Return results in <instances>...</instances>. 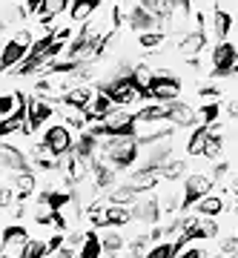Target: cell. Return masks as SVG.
Segmentation results:
<instances>
[{
  "mask_svg": "<svg viewBox=\"0 0 238 258\" xmlns=\"http://www.w3.org/2000/svg\"><path fill=\"white\" fill-rule=\"evenodd\" d=\"M75 155L83 158V161H95L101 155V138L92 132V129H83L78 141H75Z\"/></svg>",
  "mask_w": 238,
  "mask_h": 258,
  "instance_id": "e0dca14e",
  "label": "cell"
},
{
  "mask_svg": "<svg viewBox=\"0 0 238 258\" xmlns=\"http://www.w3.org/2000/svg\"><path fill=\"white\" fill-rule=\"evenodd\" d=\"M164 40H166L164 29H152V32L138 35V46H141V49H158V46H164Z\"/></svg>",
  "mask_w": 238,
  "mask_h": 258,
  "instance_id": "1f68e13d",
  "label": "cell"
},
{
  "mask_svg": "<svg viewBox=\"0 0 238 258\" xmlns=\"http://www.w3.org/2000/svg\"><path fill=\"white\" fill-rule=\"evenodd\" d=\"M66 9H72V0H43L40 3V12H37V18L43 26H52Z\"/></svg>",
  "mask_w": 238,
  "mask_h": 258,
  "instance_id": "ffe728a7",
  "label": "cell"
},
{
  "mask_svg": "<svg viewBox=\"0 0 238 258\" xmlns=\"http://www.w3.org/2000/svg\"><path fill=\"white\" fill-rule=\"evenodd\" d=\"M221 118V103L218 101H207L204 106H198V120L207 123V126H215Z\"/></svg>",
  "mask_w": 238,
  "mask_h": 258,
  "instance_id": "4dcf8cb0",
  "label": "cell"
},
{
  "mask_svg": "<svg viewBox=\"0 0 238 258\" xmlns=\"http://www.w3.org/2000/svg\"><path fill=\"white\" fill-rule=\"evenodd\" d=\"M115 109H118V103L112 101L103 89H98V92H95V98H92V103L86 106V115H89L92 123H103V120L109 118Z\"/></svg>",
  "mask_w": 238,
  "mask_h": 258,
  "instance_id": "2e32d148",
  "label": "cell"
},
{
  "mask_svg": "<svg viewBox=\"0 0 238 258\" xmlns=\"http://www.w3.org/2000/svg\"><path fill=\"white\" fill-rule=\"evenodd\" d=\"M218 249L224 258H238V235H227V238L221 241Z\"/></svg>",
  "mask_w": 238,
  "mask_h": 258,
  "instance_id": "d590c367",
  "label": "cell"
},
{
  "mask_svg": "<svg viewBox=\"0 0 238 258\" xmlns=\"http://www.w3.org/2000/svg\"><path fill=\"white\" fill-rule=\"evenodd\" d=\"M26 258H52V249L46 241H32L26 249Z\"/></svg>",
  "mask_w": 238,
  "mask_h": 258,
  "instance_id": "e575fe53",
  "label": "cell"
},
{
  "mask_svg": "<svg viewBox=\"0 0 238 258\" xmlns=\"http://www.w3.org/2000/svg\"><path fill=\"white\" fill-rule=\"evenodd\" d=\"M210 135H212V126H207V123L193 126L190 138H187V155H190V158H204L207 144H210Z\"/></svg>",
  "mask_w": 238,
  "mask_h": 258,
  "instance_id": "ac0fdd59",
  "label": "cell"
},
{
  "mask_svg": "<svg viewBox=\"0 0 238 258\" xmlns=\"http://www.w3.org/2000/svg\"><path fill=\"white\" fill-rule=\"evenodd\" d=\"M235 210H238V198H235Z\"/></svg>",
  "mask_w": 238,
  "mask_h": 258,
  "instance_id": "ab89813d",
  "label": "cell"
},
{
  "mask_svg": "<svg viewBox=\"0 0 238 258\" xmlns=\"http://www.w3.org/2000/svg\"><path fill=\"white\" fill-rule=\"evenodd\" d=\"M221 152H224V138H221L218 123H215V126H212V135H210V144H207V152H204V158H210V161H218Z\"/></svg>",
  "mask_w": 238,
  "mask_h": 258,
  "instance_id": "d6a6232c",
  "label": "cell"
},
{
  "mask_svg": "<svg viewBox=\"0 0 238 258\" xmlns=\"http://www.w3.org/2000/svg\"><path fill=\"white\" fill-rule=\"evenodd\" d=\"M166 120H169L175 129H193V126L201 123V120H198V109H193L190 103H184V101L169 103V118Z\"/></svg>",
  "mask_w": 238,
  "mask_h": 258,
  "instance_id": "5bb4252c",
  "label": "cell"
},
{
  "mask_svg": "<svg viewBox=\"0 0 238 258\" xmlns=\"http://www.w3.org/2000/svg\"><path fill=\"white\" fill-rule=\"evenodd\" d=\"M127 26L135 32V35H144V32H152V29H161V20H158V15L152 9H147V6H141V3H135L132 9L127 12Z\"/></svg>",
  "mask_w": 238,
  "mask_h": 258,
  "instance_id": "7c38bea8",
  "label": "cell"
},
{
  "mask_svg": "<svg viewBox=\"0 0 238 258\" xmlns=\"http://www.w3.org/2000/svg\"><path fill=\"white\" fill-rule=\"evenodd\" d=\"M32 32H26V29H20V32H15L12 37H6V43H3V55H0V72L9 75L15 72L23 60L29 57V52H32Z\"/></svg>",
  "mask_w": 238,
  "mask_h": 258,
  "instance_id": "3957f363",
  "label": "cell"
},
{
  "mask_svg": "<svg viewBox=\"0 0 238 258\" xmlns=\"http://www.w3.org/2000/svg\"><path fill=\"white\" fill-rule=\"evenodd\" d=\"M178 258H210V252L204 247H198V244H187V247L178 252Z\"/></svg>",
  "mask_w": 238,
  "mask_h": 258,
  "instance_id": "8d00e7d4",
  "label": "cell"
},
{
  "mask_svg": "<svg viewBox=\"0 0 238 258\" xmlns=\"http://www.w3.org/2000/svg\"><path fill=\"white\" fill-rule=\"evenodd\" d=\"M106 255V249H103V241H101V235L95 230H89L86 232V238H83V244H81V249H78V255L75 258H103Z\"/></svg>",
  "mask_w": 238,
  "mask_h": 258,
  "instance_id": "d4e9b609",
  "label": "cell"
},
{
  "mask_svg": "<svg viewBox=\"0 0 238 258\" xmlns=\"http://www.w3.org/2000/svg\"><path fill=\"white\" fill-rule=\"evenodd\" d=\"M129 212H132V221L144 224V227H155V224H161V215H164V210H161V198H155L152 192H141V198L129 207Z\"/></svg>",
  "mask_w": 238,
  "mask_h": 258,
  "instance_id": "ba28073f",
  "label": "cell"
},
{
  "mask_svg": "<svg viewBox=\"0 0 238 258\" xmlns=\"http://www.w3.org/2000/svg\"><path fill=\"white\" fill-rule=\"evenodd\" d=\"M149 101H158V103L181 101V78L172 72H166V69H158L155 81L149 86Z\"/></svg>",
  "mask_w": 238,
  "mask_h": 258,
  "instance_id": "5b68a950",
  "label": "cell"
},
{
  "mask_svg": "<svg viewBox=\"0 0 238 258\" xmlns=\"http://www.w3.org/2000/svg\"><path fill=\"white\" fill-rule=\"evenodd\" d=\"M221 212H224V198H221V195L210 192L195 204V215H201V218H218Z\"/></svg>",
  "mask_w": 238,
  "mask_h": 258,
  "instance_id": "4316f807",
  "label": "cell"
},
{
  "mask_svg": "<svg viewBox=\"0 0 238 258\" xmlns=\"http://www.w3.org/2000/svg\"><path fill=\"white\" fill-rule=\"evenodd\" d=\"M103 6V0H72V9H69V18L75 23H86L98 15V9Z\"/></svg>",
  "mask_w": 238,
  "mask_h": 258,
  "instance_id": "7402d4cb",
  "label": "cell"
},
{
  "mask_svg": "<svg viewBox=\"0 0 238 258\" xmlns=\"http://www.w3.org/2000/svg\"><path fill=\"white\" fill-rule=\"evenodd\" d=\"M103 218H106V227H115V230H121V227L132 224V212H129V207H124V204H106Z\"/></svg>",
  "mask_w": 238,
  "mask_h": 258,
  "instance_id": "603a6c76",
  "label": "cell"
},
{
  "mask_svg": "<svg viewBox=\"0 0 238 258\" xmlns=\"http://www.w3.org/2000/svg\"><path fill=\"white\" fill-rule=\"evenodd\" d=\"M95 92H98V89H92L89 83H78V86H72V89L61 98V103H69V106H81V109H86V106L92 103V98H95Z\"/></svg>",
  "mask_w": 238,
  "mask_h": 258,
  "instance_id": "44dd1931",
  "label": "cell"
},
{
  "mask_svg": "<svg viewBox=\"0 0 238 258\" xmlns=\"http://www.w3.org/2000/svg\"><path fill=\"white\" fill-rule=\"evenodd\" d=\"M26 98L20 92H3L0 95V120H6V118H12V115H18L23 106H26Z\"/></svg>",
  "mask_w": 238,
  "mask_h": 258,
  "instance_id": "484cf974",
  "label": "cell"
},
{
  "mask_svg": "<svg viewBox=\"0 0 238 258\" xmlns=\"http://www.w3.org/2000/svg\"><path fill=\"white\" fill-rule=\"evenodd\" d=\"M238 63V49L229 40H221L212 46V57H210V75L212 78H232V69Z\"/></svg>",
  "mask_w": 238,
  "mask_h": 258,
  "instance_id": "8992f818",
  "label": "cell"
},
{
  "mask_svg": "<svg viewBox=\"0 0 238 258\" xmlns=\"http://www.w3.org/2000/svg\"><path fill=\"white\" fill-rule=\"evenodd\" d=\"M29 244H32V238H29V230L23 224L3 227V258H26Z\"/></svg>",
  "mask_w": 238,
  "mask_h": 258,
  "instance_id": "9c48e42d",
  "label": "cell"
},
{
  "mask_svg": "<svg viewBox=\"0 0 238 258\" xmlns=\"http://www.w3.org/2000/svg\"><path fill=\"white\" fill-rule=\"evenodd\" d=\"M235 49H238V43H235Z\"/></svg>",
  "mask_w": 238,
  "mask_h": 258,
  "instance_id": "60d3db41",
  "label": "cell"
},
{
  "mask_svg": "<svg viewBox=\"0 0 238 258\" xmlns=\"http://www.w3.org/2000/svg\"><path fill=\"white\" fill-rule=\"evenodd\" d=\"M227 172H229V164H227V161H218V164L212 166V181H221Z\"/></svg>",
  "mask_w": 238,
  "mask_h": 258,
  "instance_id": "74e56055",
  "label": "cell"
},
{
  "mask_svg": "<svg viewBox=\"0 0 238 258\" xmlns=\"http://www.w3.org/2000/svg\"><path fill=\"white\" fill-rule=\"evenodd\" d=\"M106 198H109V204H124V207H132V204L141 198V192H138L132 184H121V186H112Z\"/></svg>",
  "mask_w": 238,
  "mask_h": 258,
  "instance_id": "f546056e",
  "label": "cell"
},
{
  "mask_svg": "<svg viewBox=\"0 0 238 258\" xmlns=\"http://www.w3.org/2000/svg\"><path fill=\"white\" fill-rule=\"evenodd\" d=\"M101 241H103V249H106V255L103 258H115V255H121V252L127 249V238H124L115 227H109V230L103 232Z\"/></svg>",
  "mask_w": 238,
  "mask_h": 258,
  "instance_id": "f1b7e54d",
  "label": "cell"
},
{
  "mask_svg": "<svg viewBox=\"0 0 238 258\" xmlns=\"http://www.w3.org/2000/svg\"><path fill=\"white\" fill-rule=\"evenodd\" d=\"M0 166H3V172H32L29 155L15 144H9V141L0 144Z\"/></svg>",
  "mask_w": 238,
  "mask_h": 258,
  "instance_id": "8fae6325",
  "label": "cell"
},
{
  "mask_svg": "<svg viewBox=\"0 0 238 258\" xmlns=\"http://www.w3.org/2000/svg\"><path fill=\"white\" fill-rule=\"evenodd\" d=\"M212 184L215 181L207 172H190L187 181H184V189H181V210H190V207H195V204L201 201L204 195H210Z\"/></svg>",
  "mask_w": 238,
  "mask_h": 258,
  "instance_id": "52a82bcc",
  "label": "cell"
},
{
  "mask_svg": "<svg viewBox=\"0 0 238 258\" xmlns=\"http://www.w3.org/2000/svg\"><path fill=\"white\" fill-rule=\"evenodd\" d=\"M172 152H175V129L166 132L161 138H152V141H144L141 144V169H164L169 161H172Z\"/></svg>",
  "mask_w": 238,
  "mask_h": 258,
  "instance_id": "7a4b0ae2",
  "label": "cell"
},
{
  "mask_svg": "<svg viewBox=\"0 0 238 258\" xmlns=\"http://www.w3.org/2000/svg\"><path fill=\"white\" fill-rule=\"evenodd\" d=\"M161 181H164V178H161V172H158V169H141V166H135L127 184H132L138 192H152Z\"/></svg>",
  "mask_w": 238,
  "mask_h": 258,
  "instance_id": "d6986e66",
  "label": "cell"
},
{
  "mask_svg": "<svg viewBox=\"0 0 238 258\" xmlns=\"http://www.w3.org/2000/svg\"><path fill=\"white\" fill-rule=\"evenodd\" d=\"M232 26H235V20H232V15H229L227 9H215V12H212V35H215L218 43L229 37Z\"/></svg>",
  "mask_w": 238,
  "mask_h": 258,
  "instance_id": "cb8c5ba5",
  "label": "cell"
},
{
  "mask_svg": "<svg viewBox=\"0 0 238 258\" xmlns=\"http://www.w3.org/2000/svg\"><path fill=\"white\" fill-rule=\"evenodd\" d=\"M75 135H72V126H66L64 120H55L43 129V138L40 144L46 147V152H52L55 158H66L75 152Z\"/></svg>",
  "mask_w": 238,
  "mask_h": 258,
  "instance_id": "277c9868",
  "label": "cell"
},
{
  "mask_svg": "<svg viewBox=\"0 0 238 258\" xmlns=\"http://www.w3.org/2000/svg\"><path fill=\"white\" fill-rule=\"evenodd\" d=\"M207 46V23H204V15H195V29L184 32L181 40H178V52L187 57H198V52Z\"/></svg>",
  "mask_w": 238,
  "mask_h": 258,
  "instance_id": "30bf717a",
  "label": "cell"
},
{
  "mask_svg": "<svg viewBox=\"0 0 238 258\" xmlns=\"http://www.w3.org/2000/svg\"><path fill=\"white\" fill-rule=\"evenodd\" d=\"M26 109H29V126H32V132L40 129L46 120H52L55 118V112H57L49 98H29Z\"/></svg>",
  "mask_w": 238,
  "mask_h": 258,
  "instance_id": "9a60e30c",
  "label": "cell"
},
{
  "mask_svg": "<svg viewBox=\"0 0 238 258\" xmlns=\"http://www.w3.org/2000/svg\"><path fill=\"white\" fill-rule=\"evenodd\" d=\"M92 186L95 189H112V186H118V169L109 164V161H103L101 155L92 161Z\"/></svg>",
  "mask_w": 238,
  "mask_h": 258,
  "instance_id": "4fadbf2b",
  "label": "cell"
},
{
  "mask_svg": "<svg viewBox=\"0 0 238 258\" xmlns=\"http://www.w3.org/2000/svg\"><path fill=\"white\" fill-rule=\"evenodd\" d=\"M184 172H187V164H184L181 158H172V161L161 169V178H164V181H175V178H181Z\"/></svg>",
  "mask_w": 238,
  "mask_h": 258,
  "instance_id": "836d02e7",
  "label": "cell"
},
{
  "mask_svg": "<svg viewBox=\"0 0 238 258\" xmlns=\"http://www.w3.org/2000/svg\"><path fill=\"white\" fill-rule=\"evenodd\" d=\"M101 158L109 161L118 172L135 169L141 164V141L135 135H106L101 138Z\"/></svg>",
  "mask_w": 238,
  "mask_h": 258,
  "instance_id": "6da1fadb",
  "label": "cell"
},
{
  "mask_svg": "<svg viewBox=\"0 0 238 258\" xmlns=\"http://www.w3.org/2000/svg\"><path fill=\"white\" fill-rule=\"evenodd\" d=\"M61 115H64L66 126L78 129V132H83L86 123H89V115H86V109H81V106H69V103H64V106H61Z\"/></svg>",
  "mask_w": 238,
  "mask_h": 258,
  "instance_id": "83f0119b",
  "label": "cell"
},
{
  "mask_svg": "<svg viewBox=\"0 0 238 258\" xmlns=\"http://www.w3.org/2000/svg\"><path fill=\"white\" fill-rule=\"evenodd\" d=\"M198 95H201V98H212V101H215V98H218V86H201V89H198Z\"/></svg>",
  "mask_w": 238,
  "mask_h": 258,
  "instance_id": "f35d334b",
  "label": "cell"
}]
</instances>
